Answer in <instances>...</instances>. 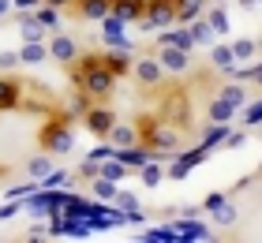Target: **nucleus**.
Returning <instances> with one entry per match:
<instances>
[{
	"label": "nucleus",
	"mask_w": 262,
	"mask_h": 243,
	"mask_svg": "<svg viewBox=\"0 0 262 243\" xmlns=\"http://www.w3.org/2000/svg\"><path fill=\"white\" fill-rule=\"evenodd\" d=\"M38 146L45 153H71V150H75V131H71V124L64 116H53V120H45V124H41Z\"/></svg>",
	"instance_id": "1"
},
{
	"label": "nucleus",
	"mask_w": 262,
	"mask_h": 243,
	"mask_svg": "<svg viewBox=\"0 0 262 243\" xmlns=\"http://www.w3.org/2000/svg\"><path fill=\"white\" fill-rule=\"evenodd\" d=\"M131 79H135V86L146 94V90H158L165 82V64L158 56H139L135 64H131Z\"/></svg>",
	"instance_id": "2"
},
{
	"label": "nucleus",
	"mask_w": 262,
	"mask_h": 243,
	"mask_svg": "<svg viewBox=\"0 0 262 243\" xmlns=\"http://www.w3.org/2000/svg\"><path fill=\"white\" fill-rule=\"evenodd\" d=\"M176 23V4L172 0H146V15H142V27L146 30H165Z\"/></svg>",
	"instance_id": "3"
},
{
	"label": "nucleus",
	"mask_w": 262,
	"mask_h": 243,
	"mask_svg": "<svg viewBox=\"0 0 262 243\" xmlns=\"http://www.w3.org/2000/svg\"><path fill=\"white\" fill-rule=\"evenodd\" d=\"M82 120H86V127H90L94 139H109V131H113V124H116V113H113L109 105L94 101L86 113H82Z\"/></svg>",
	"instance_id": "4"
},
{
	"label": "nucleus",
	"mask_w": 262,
	"mask_h": 243,
	"mask_svg": "<svg viewBox=\"0 0 262 243\" xmlns=\"http://www.w3.org/2000/svg\"><path fill=\"white\" fill-rule=\"evenodd\" d=\"M49 60L53 64H75L79 60V41L64 30H53L49 34Z\"/></svg>",
	"instance_id": "5"
},
{
	"label": "nucleus",
	"mask_w": 262,
	"mask_h": 243,
	"mask_svg": "<svg viewBox=\"0 0 262 243\" xmlns=\"http://www.w3.org/2000/svg\"><path fill=\"white\" fill-rule=\"evenodd\" d=\"M23 94L27 86L11 75V71H0V113H11V108H23Z\"/></svg>",
	"instance_id": "6"
},
{
	"label": "nucleus",
	"mask_w": 262,
	"mask_h": 243,
	"mask_svg": "<svg viewBox=\"0 0 262 243\" xmlns=\"http://www.w3.org/2000/svg\"><path fill=\"white\" fill-rule=\"evenodd\" d=\"M158 60L165 64V71H176V75L191 71V53H184V49H176V45H161Z\"/></svg>",
	"instance_id": "7"
},
{
	"label": "nucleus",
	"mask_w": 262,
	"mask_h": 243,
	"mask_svg": "<svg viewBox=\"0 0 262 243\" xmlns=\"http://www.w3.org/2000/svg\"><path fill=\"white\" fill-rule=\"evenodd\" d=\"M109 142L116 146V150H127V146H139L142 135H139V127H135V124H124V120H116L113 131H109Z\"/></svg>",
	"instance_id": "8"
},
{
	"label": "nucleus",
	"mask_w": 262,
	"mask_h": 243,
	"mask_svg": "<svg viewBox=\"0 0 262 243\" xmlns=\"http://www.w3.org/2000/svg\"><path fill=\"white\" fill-rule=\"evenodd\" d=\"M71 8H75V15H79V19H94V23H101V19L113 11V0H75Z\"/></svg>",
	"instance_id": "9"
},
{
	"label": "nucleus",
	"mask_w": 262,
	"mask_h": 243,
	"mask_svg": "<svg viewBox=\"0 0 262 243\" xmlns=\"http://www.w3.org/2000/svg\"><path fill=\"white\" fill-rule=\"evenodd\" d=\"M113 15L124 19L127 27H131V23H142V15H146V0H113Z\"/></svg>",
	"instance_id": "10"
},
{
	"label": "nucleus",
	"mask_w": 262,
	"mask_h": 243,
	"mask_svg": "<svg viewBox=\"0 0 262 243\" xmlns=\"http://www.w3.org/2000/svg\"><path fill=\"white\" fill-rule=\"evenodd\" d=\"M101 60H105V68H109L116 79L131 75V49H109V53H101Z\"/></svg>",
	"instance_id": "11"
},
{
	"label": "nucleus",
	"mask_w": 262,
	"mask_h": 243,
	"mask_svg": "<svg viewBox=\"0 0 262 243\" xmlns=\"http://www.w3.org/2000/svg\"><path fill=\"white\" fill-rule=\"evenodd\" d=\"M236 113H240V108H232L221 94L206 105V120H210V124H232V116H236Z\"/></svg>",
	"instance_id": "12"
},
{
	"label": "nucleus",
	"mask_w": 262,
	"mask_h": 243,
	"mask_svg": "<svg viewBox=\"0 0 262 243\" xmlns=\"http://www.w3.org/2000/svg\"><path fill=\"white\" fill-rule=\"evenodd\" d=\"M19 60L23 64H45V60H49V41H23L19 45Z\"/></svg>",
	"instance_id": "13"
},
{
	"label": "nucleus",
	"mask_w": 262,
	"mask_h": 243,
	"mask_svg": "<svg viewBox=\"0 0 262 243\" xmlns=\"http://www.w3.org/2000/svg\"><path fill=\"white\" fill-rule=\"evenodd\" d=\"M172 4H176V23H184V27H187V23H195L202 11H206L210 0H172Z\"/></svg>",
	"instance_id": "14"
},
{
	"label": "nucleus",
	"mask_w": 262,
	"mask_h": 243,
	"mask_svg": "<svg viewBox=\"0 0 262 243\" xmlns=\"http://www.w3.org/2000/svg\"><path fill=\"white\" fill-rule=\"evenodd\" d=\"M23 168H27V176H30V180H38V184H41V180L53 172V153H45V150H41V153H34Z\"/></svg>",
	"instance_id": "15"
},
{
	"label": "nucleus",
	"mask_w": 262,
	"mask_h": 243,
	"mask_svg": "<svg viewBox=\"0 0 262 243\" xmlns=\"http://www.w3.org/2000/svg\"><path fill=\"white\" fill-rule=\"evenodd\" d=\"M158 45H176V49H184V53L195 56V34L191 30H169V34L158 38Z\"/></svg>",
	"instance_id": "16"
},
{
	"label": "nucleus",
	"mask_w": 262,
	"mask_h": 243,
	"mask_svg": "<svg viewBox=\"0 0 262 243\" xmlns=\"http://www.w3.org/2000/svg\"><path fill=\"white\" fill-rule=\"evenodd\" d=\"M210 64L217 68V71H232V68H236L232 45H210Z\"/></svg>",
	"instance_id": "17"
},
{
	"label": "nucleus",
	"mask_w": 262,
	"mask_h": 243,
	"mask_svg": "<svg viewBox=\"0 0 262 243\" xmlns=\"http://www.w3.org/2000/svg\"><path fill=\"white\" fill-rule=\"evenodd\" d=\"M34 19H38L41 23V27L45 30H60V8H49V4H38V8H34Z\"/></svg>",
	"instance_id": "18"
},
{
	"label": "nucleus",
	"mask_w": 262,
	"mask_h": 243,
	"mask_svg": "<svg viewBox=\"0 0 262 243\" xmlns=\"http://www.w3.org/2000/svg\"><path fill=\"white\" fill-rule=\"evenodd\" d=\"M255 53H258V41H255V38H236V41H232L236 64H247V60H255Z\"/></svg>",
	"instance_id": "19"
},
{
	"label": "nucleus",
	"mask_w": 262,
	"mask_h": 243,
	"mask_svg": "<svg viewBox=\"0 0 262 243\" xmlns=\"http://www.w3.org/2000/svg\"><path fill=\"white\" fill-rule=\"evenodd\" d=\"M202 19L213 27V34H225V30H229V15H225V8H217V4H206Z\"/></svg>",
	"instance_id": "20"
},
{
	"label": "nucleus",
	"mask_w": 262,
	"mask_h": 243,
	"mask_svg": "<svg viewBox=\"0 0 262 243\" xmlns=\"http://www.w3.org/2000/svg\"><path fill=\"white\" fill-rule=\"evenodd\" d=\"M94 198H101V202H113L116 198V180H109V176H94Z\"/></svg>",
	"instance_id": "21"
},
{
	"label": "nucleus",
	"mask_w": 262,
	"mask_h": 243,
	"mask_svg": "<svg viewBox=\"0 0 262 243\" xmlns=\"http://www.w3.org/2000/svg\"><path fill=\"white\" fill-rule=\"evenodd\" d=\"M221 97H225L232 108H244V105H247V90L240 86V82H225V86H221Z\"/></svg>",
	"instance_id": "22"
},
{
	"label": "nucleus",
	"mask_w": 262,
	"mask_h": 243,
	"mask_svg": "<svg viewBox=\"0 0 262 243\" xmlns=\"http://www.w3.org/2000/svg\"><path fill=\"white\" fill-rule=\"evenodd\" d=\"M213 221H217L221 228H229V225H236V206L229 202V198H225V202H217V206H213Z\"/></svg>",
	"instance_id": "23"
},
{
	"label": "nucleus",
	"mask_w": 262,
	"mask_h": 243,
	"mask_svg": "<svg viewBox=\"0 0 262 243\" xmlns=\"http://www.w3.org/2000/svg\"><path fill=\"white\" fill-rule=\"evenodd\" d=\"M187 27H191V34H195V45H213V27L206 19H195V23H187Z\"/></svg>",
	"instance_id": "24"
},
{
	"label": "nucleus",
	"mask_w": 262,
	"mask_h": 243,
	"mask_svg": "<svg viewBox=\"0 0 262 243\" xmlns=\"http://www.w3.org/2000/svg\"><path fill=\"white\" fill-rule=\"evenodd\" d=\"M139 172H142V184H146V187H158V184H161V176H165L158 161H146V165L139 168Z\"/></svg>",
	"instance_id": "25"
},
{
	"label": "nucleus",
	"mask_w": 262,
	"mask_h": 243,
	"mask_svg": "<svg viewBox=\"0 0 262 243\" xmlns=\"http://www.w3.org/2000/svg\"><path fill=\"white\" fill-rule=\"evenodd\" d=\"M90 105H94V97H90L86 90H79V94H75V97L68 101V113H71V116H82V113H86Z\"/></svg>",
	"instance_id": "26"
},
{
	"label": "nucleus",
	"mask_w": 262,
	"mask_h": 243,
	"mask_svg": "<svg viewBox=\"0 0 262 243\" xmlns=\"http://www.w3.org/2000/svg\"><path fill=\"white\" fill-rule=\"evenodd\" d=\"M232 75H236V79H251L255 86H262V60H258L255 68H244V64H236V68H232Z\"/></svg>",
	"instance_id": "27"
},
{
	"label": "nucleus",
	"mask_w": 262,
	"mask_h": 243,
	"mask_svg": "<svg viewBox=\"0 0 262 243\" xmlns=\"http://www.w3.org/2000/svg\"><path fill=\"white\" fill-rule=\"evenodd\" d=\"M244 124H247V127L262 124V97H258V101H247V105H244Z\"/></svg>",
	"instance_id": "28"
},
{
	"label": "nucleus",
	"mask_w": 262,
	"mask_h": 243,
	"mask_svg": "<svg viewBox=\"0 0 262 243\" xmlns=\"http://www.w3.org/2000/svg\"><path fill=\"white\" fill-rule=\"evenodd\" d=\"M23 64V60H19V49H15V53H11V49H8V53H0V71H15Z\"/></svg>",
	"instance_id": "29"
},
{
	"label": "nucleus",
	"mask_w": 262,
	"mask_h": 243,
	"mask_svg": "<svg viewBox=\"0 0 262 243\" xmlns=\"http://www.w3.org/2000/svg\"><path fill=\"white\" fill-rule=\"evenodd\" d=\"M38 4H41V0H11V8H15V11H34Z\"/></svg>",
	"instance_id": "30"
},
{
	"label": "nucleus",
	"mask_w": 262,
	"mask_h": 243,
	"mask_svg": "<svg viewBox=\"0 0 262 243\" xmlns=\"http://www.w3.org/2000/svg\"><path fill=\"white\" fill-rule=\"evenodd\" d=\"M41 4H49V8H68V4H75V0H41Z\"/></svg>",
	"instance_id": "31"
},
{
	"label": "nucleus",
	"mask_w": 262,
	"mask_h": 243,
	"mask_svg": "<svg viewBox=\"0 0 262 243\" xmlns=\"http://www.w3.org/2000/svg\"><path fill=\"white\" fill-rule=\"evenodd\" d=\"M11 11H15V8H11V0H0V19L11 15Z\"/></svg>",
	"instance_id": "32"
},
{
	"label": "nucleus",
	"mask_w": 262,
	"mask_h": 243,
	"mask_svg": "<svg viewBox=\"0 0 262 243\" xmlns=\"http://www.w3.org/2000/svg\"><path fill=\"white\" fill-rule=\"evenodd\" d=\"M11 213H19V206L11 202V206H0V217H11Z\"/></svg>",
	"instance_id": "33"
},
{
	"label": "nucleus",
	"mask_w": 262,
	"mask_h": 243,
	"mask_svg": "<svg viewBox=\"0 0 262 243\" xmlns=\"http://www.w3.org/2000/svg\"><path fill=\"white\" fill-rule=\"evenodd\" d=\"M240 4H244V8H251V4H262V0H240Z\"/></svg>",
	"instance_id": "34"
},
{
	"label": "nucleus",
	"mask_w": 262,
	"mask_h": 243,
	"mask_svg": "<svg viewBox=\"0 0 262 243\" xmlns=\"http://www.w3.org/2000/svg\"><path fill=\"white\" fill-rule=\"evenodd\" d=\"M4 176H8V165H0V180H4Z\"/></svg>",
	"instance_id": "35"
}]
</instances>
